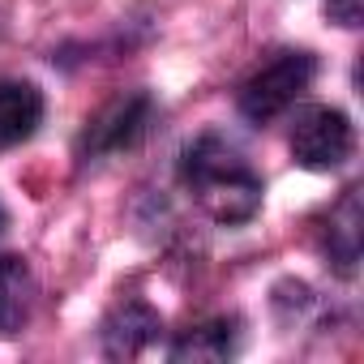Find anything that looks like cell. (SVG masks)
Listing matches in <instances>:
<instances>
[{
  "label": "cell",
  "mask_w": 364,
  "mask_h": 364,
  "mask_svg": "<svg viewBox=\"0 0 364 364\" xmlns=\"http://www.w3.org/2000/svg\"><path fill=\"white\" fill-rule=\"evenodd\" d=\"M180 185L219 228H240L262 210L266 180L249 163V154L219 129L198 133L180 150Z\"/></svg>",
  "instance_id": "1"
},
{
  "label": "cell",
  "mask_w": 364,
  "mask_h": 364,
  "mask_svg": "<svg viewBox=\"0 0 364 364\" xmlns=\"http://www.w3.org/2000/svg\"><path fill=\"white\" fill-rule=\"evenodd\" d=\"M313 77H317V56L313 52H279L240 86L236 107L249 124H270L304 99Z\"/></svg>",
  "instance_id": "2"
},
{
  "label": "cell",
  "mask_w": 364,
  "mask_h": 364,
  "mask_svg": "<svg viewBox=\"0 0 364 364\" xmlns=\"http://www.w3.org/2000/svg\"><path fill=\"white\" fill-rule=\"evenodd\" d=\"M287 146L304 171H338L355 150L351 116L343 107H330V103H309L296 112Z\"/></svg>",
  "instance_id": "3"
},
{
  "label": "cell",
  "mask_w": 364,
  "mask_h": 364,
  "mask_svg": "<svg viewBox=\"0 0 364 364\" xmlns=\"http://www.w3.org/2000/svg\"><path fill=\"white\" fill-rule=\"evenodd\" d=\"M159 107L146 90H133V95H120L112 99L99 116L86 120L82 137H77V159L82 163H99V159H112V154H124L133 146H141V137L150 133Z\"/></svg>",
  "instance_id": "4"
},
{
  "label": "cell",
  "mask_w": 364,
  "mask_h": 364,
  "mask_svg": "<svg viewBox=\"0 0 364 364\" xmlns=\"http://www.w3.org/2000/svg\"><path fill=\"white\" fill-rule=\"evenodd\" d=\"M360 228H364V215H360V189H347L338 198V206H330L321 232H317V245H321V257L334 274L351 279L355 266H360Z\"/></svg>",
  "instance_id": "5"
},
{
  "label": "cell",
  "mask_w": 364,
  "mask_h": 364,
  "mask_svg": "<svg viewBox=\"0 0 364 364\" xmlns=\"http://www.w3.org/2000/svg\"><path fill=\"white\" fill-rule=\"evenodd\" d=\"M163 330V317L146 304V300H124L103 317V351L112 360H129L141 355Z\"/></svg>",
  "instance_id": "6"
},
{
  "label": "cell",
  "mask_w": 364,
  "mask_h": 364,
  "mask_svg": "<svg viewBox=\"0 0 364 364\" xmlns=\"http://www.w3.org/2000/svg\"><path fill=\"white\" fill-rule=\"evenodd\" d=\"M43 124V90L22 77L0 82V150L31 141Z\"/></svg>",
  "instance_id": "7"
},
{
  "label": "cell",
  "mask_w": 364,
  "mask_h": 364,
  "mask_svg": "<svg viewBox=\"0 0 364 364\" xmlns=\"http://www.w3.org/2000/svg\"><path fill=\"white\" fill-rule=\"evenodd\" d=\"M240 351V321L236 317H210L202 326L180 330L176 343L167 347V355L176 364H215V360H232Z\"/></svg>",
  "instance_id": "8"
},
{
  "label": "cell",
  "mask_w": 364,
  "mask_h": 364,
  "mask_svg": "<svg viewBox=\"0 0 364 364\" xmlns=\"http://www.w3.org/2000/svg\"><path fill=\"white\" fill-rule=\"evenodd\" d=\"M35 300H39V283L31 262L18 253H5L0 257V338L22 334V326L35 313Z\"/></svg>",
  "instance_id": "9"
},
{
  "label": "cell",
  "mask_w": 364,
  "mask_h": 364,
  "mask_svg": "<svg viewBox=\"0 0 364 364\" xmlns=\"http://www.w3.org/2000/svg\"><path fill=\"white\" fill-rule=\"evenodd\" d=\"M326 18L338 26H360V0H326Z\"/></svg>",
  "instance_id": "10"
},
{
  "label": "cell",
  "mask_w": 364,
  "mask_h": 364,
  "mask_svg": "<svg viewBox=\"0 0 364 364\" xmlns=\"http://www.w3.org/2000/svg\"><path fill=\"white\" fill-rule=\"evenodd\" d=\"M5 228H9V215H5V206H0V236H5Z\"/></svg>",
  "instance_id": "11"
}]
</instances>
